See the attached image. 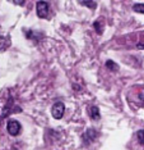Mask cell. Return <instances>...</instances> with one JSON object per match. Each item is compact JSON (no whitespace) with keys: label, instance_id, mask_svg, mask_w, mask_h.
<instances>
[{"label":"cell","instance_id":"277c9868","mask_svg":"<svg viewBox=\"0 0 144 150\" xmlns=\"http://www.w3.org/2000/svg\"><path fill=\"white\" fill-rule=\"evenodd\" d=\"M97 131L93 128H88L87 131H85V134L83 135V141H84V144L85 145H88V144H91L92 141H94L96 137H97Z\"/></svg>","mask_w":144,"mask_h":150},{"label":"cell","instance_id":"8992f818","mask_svg":"<svg viewBox=\"0 0 144 150\" xmlns=\"http://www.w3.org/2000/svg\"><path fill=\"white\" fill-rule=\"evenodd\" d=\"M91 118L93 119V121H98V119L101 118V114H99V109H98V107H96V105L91 107Z\"/></svg>","mask_w":144,"mask_h":150},{"label":"cell","instance_id":"6da1fadb","mask_svg":"<svg viewBox=\"0 0 144 150\" xmlns=\"http://www.w3.org/2000/svg\"><path fill=\"white\" fill-rule=\"evenodd\" d=\"M6 129H8V134L12 136H18L22 131V126L17 119H9L8 123H6Z\"/></svg>","mask_w":144,"mask_h":150},{"label":"cell","instance_id":"5b68a950","mask_svg":"<svg viewBox=\"0 0 144 150\" xmlns=\"http://www.w3.org/2000/svg\"><path fill=\"white\" fill-rule=\"evenodd\" d=\"M10 45V39L8 36H0V50H5Z\"/></svg>","mask_w":144,"mask_h":150},{"label":"cell","instance_id":"7c38bea8","mask_svg":"<svg viewBox=\"0 0 144 150\" xmlns=\"http://www.w3.org/2000/svg\"><path fill=\"white\" fill-rule=\"evenodd\" d=\"M13 1H14V4H17V5H23L26 0H13Z\"/></svg>","mask_w":144,"mask_h":150},{"label":"cell","instance_id":"4fadbf2b","mask_svg":"<svg viewBox=\"0 0 144 150\" xmlns=\"http://www.w3.org/2000/svg\"><path fill=\"white\" fill-rule=\"evenodd\" d=\"M140 98H142V99H143V100H144V95H143V96H140Z\"/></svg>","mask_w":144,"mask_h":150},{"label":"cell","instance_id":"30bf717a","mask_svg":"<svg viewBox=\"0 0 144 150\" xmlns=\"http://www.w3.org/2000/svg\"><path fill=\"white\" fill-rule=\"evenodd\" d=\"M133 9H134V12H136V13L144 14V4H143V3H138V4H134Z\"/></svg>","mask_w":144,"mask_h":150},{"label":"cell","instance_id":"8fae6325","mask_svg":"<svg viewBox=\"0 0 144 150\" xmlns=\"http://www.w3.org/2000/svg\"><path fill=\"white\" fill-rule=\"evenodd\" d=\"M136 137H138V141L140 145H144V129H139L136 132Z\"/></svg>","mask_w":144,"mask_h":150},{"label":"cell","instance_id":"ba28073f","mask_svg":"<svg viewBox=\"0 0 144 150\" xmlns=\"http://www.w3.org/2000/svg\"><path fill=\"white\" fill-rule=\"evenodd\" d=\"M78 3H79L80 5L87 6V8H89V9H96V3L93 0H78Z\"/></svg>","mask_w":144,"mask_h":150},{"label":"cell","instance_id":"52a82bcc","mask_svg":"<svg viewBox=\"0 0 144 150\" xmlns=\"http://www.w3.org/2000/svg\"><path fill=\"white\" fill-rule=\"evenodd\" d=\"M105 66H106V68L107 69H110V71H112V72H117L119 71V66H117V63H115L114 60H107V62L105 63Z\"/></svg>","mask_w":144,"mask_h":150},{"label":"cell","instance_id":"9c48e42d","mask_svg":"<svg viewBox=\"0 0 144 150\" xmlns=\"http://www.w3.org/2000/svg\"><path fill=\"white\" fill-rule=\"evenodd\" d=\"M93 27H94L96 32H97L98 35H101V33L103 32V25H102V21H101V19H98V21H96V22L93 23Z\"/></svg>","mask_w":144,"mask_h":150},{"label":"cell","instance_id":"7a4b0ae2","mask_svg":"<svg viewBox=\"0 0 144 150\" xmlns=\"http://www.w3.org/2000/svg\"><path fill=\"white\" fill-rule=\"evenodd\" d=\"M65 113V105L63 101H56L51 108V114L55 119H61Z\"/></svg>","mask_w":144,"mask_h":150},{"label":"cell","instance_id":"3957f363","mask_svg":"<svg viewBox=\"0 0 144 150\" xmlns=\"http://www.w3.org/2000/svg\"><path fill=\"white\" fill-rule=\"evenodd\" d=\"M49 11H50V6L46 1L43 0H40L36 5V12H37V16L40 18H47V14H49Z\"/></svg>","mask_w":144,"mask_h":150}]
</instances>
